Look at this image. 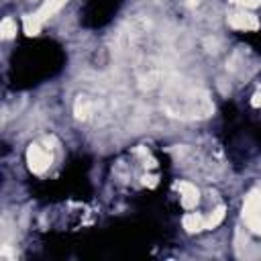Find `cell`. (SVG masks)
I'll return each mask as SVG.
<instances>
[{
  "mask_svg": "<svg viewBox=\"0 0 261 261\" xmlns=\"http://www.w3.org/2000/svg\"><path fill=\"white\" fill-rule=\"evenodd\" d=\"M14 33H16V22L12 18H4L2 20V37L4 39H10Z\"/></svg>",
  "mask_w": 261,
  "mask_h": 261,
  "instance_id": "7",
  "label": "cell"
},
{
  "mask_svg": "<svg viewBox=\"0 0 261 261\" xmlns=\"http://www.w3.org/2000/svg\"><path fill=\"white\" fill-rule=\"evenodd\" d=\"M179 190L184 192V196H181V204L184 206H194L196 202H198V190L196 188H192L190 184H179Z\"/></svg>",
  "mask_w": 261,
  "mask_h": 261,
  "instance_id": "5",
  "label": "cell"
},
{
  "mask_svg": "<svg viewBox=\"0 0 261 261\" xmlns=\"http://www.w3.org/2000/svg\"><path fill=\"white\" fill-rule=\"evenodd\" d=\"M29 163L33 171H43L51 163V153L41 145H31L29 149Z\"/></svg>",
  "mask_w": 261,
  "mask_h": 261,
  "instance_id": "2",
  "label": "cell"
},
{
  "mask_svg": "<svg viewBox=\"0 0 261 261\" xmlns=\"http://www.w3.org/2000/svg\"><path fill=\"white\" fill-rule=\"evenodd\" d=\"M184 226H186V230H190V232L202 230V228H206V218H202V216H198V214H188V216L184 218Z\"/></svg>",
  "mask_w": 261,
  "mask_h": 261,
  "instance_id": "6",
  "label": "cell"
},
{
  "mask_svg": "<svg viewBox=\"0 0 261 261\" xmlns=\"http://www.w3.org/2000/svg\"><path fill=\"white\" fill-rule=\"evenodd\" d=\"M245 218L249 222V226L257 232H261V196H251L247 200V206H245Z\"/></svg>",
  "mask_w": 261,
  "mask_h": 261,
  "instance_id": "1",
  "label": "cell"
},
{
  "mask_svg": "<svg viewBox=\"0 0 261 261\" xmlns=\"http://www.w3.org/2000/svg\"><path fill=\"white\" fill-rule=\"evenodd\" d=\"M230 24L237 27V29H255V27H257V20H255V16H251V14L237 12V14L230 16Z\"/></svg>",
  "mask_w": 261,
  "mask_h": 261,
  "instance_id": "4",
  "label": "cell"
},
{
  "mask_svg": "<svg viewBox=\"0 0 261 261\" xmlns=\"http://www.w3.org/2000/svg\"><path fill=\"white\" fill-rule=\"evenodd\" d=\"M65 2H67V0H47V2H45V6H43V8H41V10H39V12L33 16V20H35L37 24H41V22H43L47 16H51L55 10H59V8H61Z\"/></svg>",
  "mask_w": 261,
  "mask_h": 261,
  "instance_id": "3",
  "label": "cell"
},
{
  "mask_svg": "<svg viewBox=\"0 0 261 261\" xmlns=\"http://www.w3.org/2000/svg\"><path fill=\"white\" fill-rule=\"evenodd\" d=\"M253 104H255V106H259V104H261V92H257V94H255V100H253Z\"/></svg>",
  "mask_w": 261,
  "mask_h": 261,
  "instance_id": "8",
  "label": "cell"
}]
</instances>
